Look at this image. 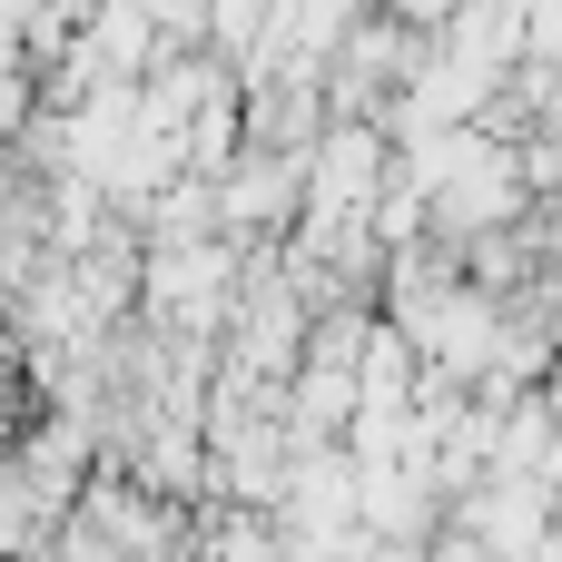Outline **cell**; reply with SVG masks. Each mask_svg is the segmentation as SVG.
I'll return each instance as SVG.
<instances>
[{"instance_id":"obj_2","label":"cell","mask_w":562,"mask_h":562,"mask_svg":"<svg viewBox=\"0 0 562 562\" xmlns=\"http://www.w3.org/2000/svg\"><path fill=\"white\" fill-rule=\"evenodd\" d=\"M385 10H395V20H415V30H435V40H445V30H454V20H464V10H474V0H385Z\"/></svg>"},{"instance_id":"obj_1","label":"cell","mask_w":562,"mask_h":562,"mask_svg":"<svg viewBox=\"0 0 562 562\" xmlns=\"http://www.w3.org/2000/svg\"><path fill=\"white\" fill-rule=\"evenodd\" d=\"M306 158H316V148H306ZM306 158H286V148H237V168L217 178V188H227V237L286 247L296 217H306Z\"/></svg>"}]
</instances>
